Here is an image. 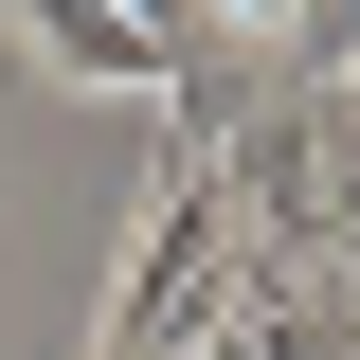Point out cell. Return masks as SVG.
Returning a JSON list of instances; mask_svg holds the SVG:
<instances>
[{
    "mask_svg": "<svg viewBox=\"0 0 360 360\" xmlns=\"http://www.w3.org/2000/svg\"><path fill=\"white\" fill-rule=\"evenodd\" d=\"M0 18H18V37H37L54 72H90V90H180V54L144 37L127 0H0Z\"/></svg>",
    "mask_w": 360,
    "mask_h": 360,
    "instance_id": "6da1fadb",
    "label": "cell"
},
{
    "mask_svg": "<svg viewBox=\"0 0 360 360\" xmlns=\"http://www.w3.org/2000/svg\"><path fill=\"white\" fill-rule=\"evenodd\" d=\"M288 72H360V0H307V18H288ZM270 72V90H288Z\"/></svg>",
    "mask_w": 360,
    "mask_h": 360,
    "instance_id": "7a4b0ae2",
    "label": "cell"
}]
</instances>
